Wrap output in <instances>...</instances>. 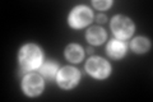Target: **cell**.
<instances>
[{
  "mask_svg": "<svg viewBox=\"0 0 153 102\" xmlns=\"http://www.w3.org/2000/svg\"><path fill=\"white\" fill-rule=\"evenodd\" d=\"M19 63L23 70H33L38 68L42 63L41 50L33 43H28L21 48L19 52Z\"/></svg>",
  "mask_w": 153,
  "mask_h": 102,
  "instance_id": "1",
  "label": "cell"
},
{
  "mask_svg": "<svg viewBox=\"0 0 153 102\" xmlns=\"http://www.w3.org/2000/svg\"><path fill=\"white\" fill-rule=\"evenodd\" d=\"M111 30L114 35L120 40L130 37L134 32V24L129 18L124 16H115L111 22Z\"/></svg>",
  "mask_w": 153,
  "mask_h": 102,
  "instance_id": "2",
  "label": "cell"
},
{
  "mask_svg": "<svg viewBox=\"0 0 153 102\" xmlns=\"http://www.w3.org/2000/svg\"><path fill=\"white\" fill-rule=\"evenodd\" d=\"M85 70L88 71V74H91L92 77L97 79H105L106 77L110 74V64L103 60L102 57H91L85 64Z\"/></svg>",
  "mask_w": 153,
  "mask_h": 102,
  "instance_id": "3",
  "label": "cell"
},
{
  "mask_svg": "<svg viewBox=\"0 0 153 102\" xmlns=\"http://www.w3.org/2000/svg\"><path fill=\"white\" fill-rule=\"evenodd\" d=\"M69 24L73 28H83L92 22V12L87 7H76L69 14Z\"/></svg>",
  "mask_w": 153,
  "mask_h": 102,
  "instance_id": "4",
  "label": "cell"
},
{
  "mask_svg": "<svg viewBox=\"0 0 153 102\" xmlns=\"http://www.w3.org/2000/svg\"><path fill=\"white\" fill-rule=\"evenodd\" d=\"M79 71L73 66H65L60 71H57V83L61 88L69 89L78 83L79 80Z\"/></svg>",
  "mask_w": 153,
  "mask_h": 102,
  "instance_id": "5",
  "label": "cell"
},
{
  "mask_svg": "<svg viewBox=\"0 0 153 102\" xmlns=\"http://www.w3.org/2000/svg\"><path fill=\"white\" fill-rule=\"evenodd\" d=\"M23 91L28 96H37L44 89V80L37 74H28L23 79Z\"/></svg>",
  "mask_w": 153,
  "mask_h": 102,
  "instance_id": "6",
  "label": "cell"
},
{
  "mask_svg": "<svg viewBox=\"0 0 153 102\" xmlns=\"http://www.w3.org/2000/svg\"><path fill=\"white\" fill-rule=\"evenodd\" d=\"M106 50H107V54L111 56L112 59H120V57H123L124 54H125L126 47L124 45V42L117 41V40H112L108 42Z\"/></svg>",
  "mask_w": 153,
  "mask_h": 102,
  "instance_id": "7",
  "label": "cell"
},
{
  "mask_svg": "<svg viewBox=\"0 0 153 102\" xmlns=\"http://www.w3.org/2000/svg\"><path fill=\"white\" fill-rule=\"evenodd\" d=\"M87 40L92 45H101L106 40V32L101 27H92L87 32Z\"/></svg>",
  "mask_w": 153,
  "mask_h": 102,
  "instance_id": "8",
  "label": "cell"
},
{
  "mask_svg": "<svg viewBox=\"0 0 153 102\" xmlns=\"http://www.w3.org/2000/svg\"><path fill=\"white\" fill-rule=\"evenodd\" d=\"M65 56L71 63H79L83 59V50L79 45L71 43V45H69L65 48Z\"/></svg>",
  "mask_w": 153,
  "mask_h": 102,
  "instance_id": "9",
  "label": "cell"
},
{
  "mask_svg": "<svg viewBox=\"0 0 153 102\" xmlns=\"http://www.w3.org/2000/svg\"><path fill=\"white\" fill-rule=\"evenodd\" d=\"M131 48L135 52L143 54V52H146L148 48H149V41L144 37H137V38H134V41L131 42Z\"/></svg>",
  "mask_w": 153,
  "mask_h": 102,
  "instance_id": "10",
  "label": "cell"
},
{
  "mask_svg": "<svg viewBox=\"0 0 153 102\" xmlns=\"http://www.w3.org/2000/svg\"><path fill=\"white\" fill-rule=\"evenodd\" d=\"M56 71H57V64H55V63L49 61L41 66V74L50 79H52L56 75Z\"/></svg>",
  "mask_w": 153,
  "mask_h": 102,
  "instance_id": "11",
  "label": "cell"
},
{
  "mask_svg": "<svg viewBox=\"0 0 153 102\" xmlns=\"http://www.w3.org/2000/svg\"><path fill=\"white\" fill-rule=\"evenodd\" d=\"M112 1L111 0H97V1H93V7L100 9V10H105L108 7H111Z\"/></svg>",
  "mask_w": 153,
  "mask_h": 102,
  "instance_id": "12",
  "label": "cell"
},
{
  "mask_svg": "<svg viewBox=\"0 0 153 102\" xmlns=\"http://www.w3.org/2000/svg\"><path fill=\"white\" fill-rule=\"evenodd\" d=\"M97 21H98L100 23H103L105 21H106V17H105L103 14H100V16H97Z\"/></svg>",
  "mask_w": 153,
  "mask_h": 102,
  "instance_id": "13",
  "label": "cell"
},
{
  "mask_svg": "<svg viewBox=\"0 0 153 102\" xmlns=\"http://www.w3.org/2000/svg\"><path fill=\"white\" fill-rule=\"evenodd\" d=\"M87 52H88V54H92V52H93V48H92V47H89L88 50H87Z\"/></svg>",
  "mask_w": 153,
  "mask_h": 102,
  "instance_id": "14",
  "label": "cell"
}]
</instances>
